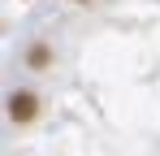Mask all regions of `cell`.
<instances>
[{"label": "cell", "mask_w": 160, "mask_h": 156, "mask_svg": "<svg viewBox=\"0 0 160 156\" xmlns=\"http://www.w3.org/2000/svg\"><path fill=\"white\" fill-rule=\"evenodd\" d=\"M30 65H48V48H30Z\"/></svg>", "instance_id": "7a4b0ae2"}, {"label": "cell", "mask_w": 160, "mask_h": 156, "mask_svg": "<svg viewBox=\"0 0 160 156\" xmlns=\"http://www.w3.org/2000/svg\"><path fill=\"white\" fill-rule=\"evenodd\" d=\"M35 113H39V96H30V91H13L9 96V117L13 122H35Z\"/></svg>", "instance_id": "6da1fadb"}]
</instances>
